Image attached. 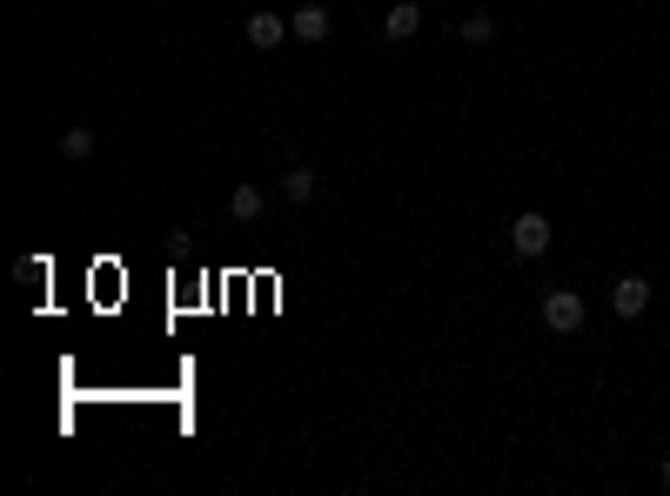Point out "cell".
I'll return each mask as SVG.
<instances>
[{
	"label": "cell",
	"mask_w": 670,
	"mask_h": 496,
	"mask_svg": "<svg viewBox=\"0 0 670 496\" xmlns=\"http://www.w3.org/2000/svg\"><path fill=\"white\" fill-rule=\"evenodd\" d=\"M583 316H590V309H583V295H577V289H550V295H543V322H550L557 336H577Z\"/></svg>",
	"instance_id": "cell-1"
},
{
	"label": "cell",
	"mask_w": 670,
	"mask_h": 496,
	"mask_svg": "<svg viewBox=\"0 0 670 496\" xmlns=\"http://www.w3.org/2000/svg\"><path fill=\"white\" fill-rule=\"evenodd\" d=\"M329 27H335V14H329V7H322V0H302V7H295V14H289V34H295V41H329Z\"/></svg>",
	"instance_id": "cell-2"
},
{
	"label": "cell",
	"mask_w": 670,
	"mask_h": 496,
	"mask_svg": "<svg viewBox=\"0 0 670 496\" xmlns=\"http://www.w3.org/2000/svg\"><path fill=\"white\" fill-rule=\"evenodd\" d=\"M242 34H248L255 54H268V47H282V34H289V14H262V7H255V14L242 21Z\"/></svg>",
	"instance_id": "cell-3"
},
{
	"label": "cell",
	"mask_w": 670,
	"mask_h": 496,
	"mask_svg": "<svg viewBox=\"0 0 670 496\" xmlns=\"http://www.w3.org/2000/svg\"><path fill=\"white\" fill-rule=\"evenodd\" d=\"M510 248L523 255V262H536V255L550 248V222H543V215H516V228H510Z\"/></svg>",
	"instance_id": "cell-4"
},
{
	"label": "cell",
	"mask_w": 670,
	"mask_h": 496,
	"mask_svg": "<svg viewBox=\"0 0 670 496\" xmlns=\"http://www.w3.org/2000/svg\"><path fill=\"white\" fill-rule=\"evenodd\" d=\"M610 309H617V316H644V309H650V282H644V275H624V282H617V289H610Z\"/></svg>",
	"instance_id": "cell-5"
},
{
	"label": "cell",
	"mask_w": 670,
	"mask_h": 496,
	"mask_svg": "<svg viewBox=\"0 0 670 496\" xmlns=\"http://www.w3.org/2000/svg\"><path fill=\"white\" fill-rule=\"evenodd\" d=\"M416 27H423V7H416V0H402V7L382 14V34H389V41H416Z\"/></svg>",
	"instance_id": "cell-6"
},
{
	"label": "cell",
	"mask_w": 670,
	"mask_h": 496,
	"mask_svg": "<svg viewBox=\"0 0 670 496\" xmlns=\"http://www.w3.org/2000/svg\"><path fill=\"white\" fill-rule=\"evenodd\" d=\"M262 208H268V195L255 188V181H242V188L228 195V215H235V222H262Z\"/></svg>",
	"instance_id": "cell-7"
},
{
	"label": "cell",
	"mask_w": 670,
	"mask_h": 496,
	"mask_svg": "<svg viewBox=\"0 0 670 496\" xmlns=\"http://www.w3.org/2000/svg\"><path fill=\"white\" fill-rule=\"evenodd\" d=\"M282 202H315V168H289V175H282Z\"/></svg>",
	"instance_id": "cell-8"
},
{
	"label": "cell",
	"mask_w": 670,
	"mask_h": 496,
	"mask_svg": "<svg viewBox=\"0 0 670 496\" xmlns=\"http://www.w3.org/2000/svg\"><path fill=\"white\" fill-rule=\"evenodd\" d=\"M490 34H496V21H490V14H469V21H456V41H463V47H483Z\"/></svg>",
	"instance_id": "cell-9"
},
{
	"label": "cell",
	"mask_w": 670,
	"mask_h": 496,
	"mask_svg": "<svg viewBox=\"0 0 670 496\" xmlns=\"http://www.w3.org/2000/svg\"><path fill=\"white\" fill-rule=\"evenodd\" d=\"M61 155L67 161H88L94 155V128H67V135H61Z\"/></svg>",
	"instance_id": "cell-10"
},
{
	"label": "cell",
	"mask_w": 670,
	"mask_h": 496,
	"mask_svg": "<svg viewBox=\"0 0 670 496\" xmlns=\"http://www.w3.org/2000/svg\"><path fill=\"white\" fill-rule=\"evenodd\" d=\"M657 476H664V490H670V456H664V470H657Z\"/></svg>",
	"instance_id": "cell-11"
}]
</instances>
